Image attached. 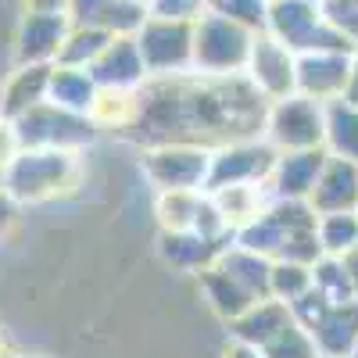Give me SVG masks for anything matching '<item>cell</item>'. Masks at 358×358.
Masks as SVG:
<instances>
[{
	"label": "cell",
	"mask_w": 358,
	"mask_h": 358,
	"mask_svg": "<svg viewBox=\"0 0 358 358\" xmlns=\"http://www.w3.org/2000/svg\"><path fill=\"white\" fill-rule=\"evenodd\" d=\"M251 69H255V86L265 90V94H283V90L294 86L297 69H294V57L290 47H283L280 40H255L251 43Z\"/></svg>",
	"instance_id": "cell-4"
},
{
	"label": "cell",
	"mask_w": 358,
	"mask_h": 358,
	"mask_svg": "<svg viewBox=\"0 0 358 358\" xmlns=\"http://www.w3.org/2000/svg\"><path fill=\"white\" fill-rule=\"evenodd\" d=\"M147 25V8L136 4V0H111V4L104 8L101 15V29L111 36H126V33H140V29Z\"/></svg>",
	"instance_id": "cell-8"
},
{
	"label": "cell",
	"mask_w": 358,
	"mask_h": 358,
	"mask_svg": "<svg viewBox=\"0 0 358 358\" xmlns=\"http://www.w3.org/2000/svg\"><path fill=\"white\" fill-rule=\"evenodd\" d=\"M136 50H140L143 69H155V72L179 69V65H187L190 57H194V29L187 22L151 18V22L140 29Z\"/></svg>",
	"instance_id": "cell-2"
},
{
	"label": "cell",
	"mask_w": 358,
	"mask_h": 358,
	"mask_svg": "<svg viewBox=\"0 0 358 358\" xmlns=\"http://www.w3.org/2000/svg\"><path fill=\"white\" fill-rule=\"evenodd\" d=\"M248 54H251L248 29L229 22V18L212 15V18H204L194 29V57H197V65H204V69L222 72L229 65L248 62Z\"/></svg>",
	"instance_id": "cell-1"
},
{
	"label": "cell",
	"mask_w": 358,
	"mask_h": 358,
	"mask_svg": "<svg viewBox=\"0 0 358 358\" xmlns=\"http://www.w3.org/2000/svg\"><path fill=\"white\" fill-rule=\"evenodd\" d=\"M268 22L280 33L283 47H308L315 29H319V11L315 0H273Z\"/></svg>",
	"instance_id": "cell-5"
},
{
	"label": "cell",
	"mask_w": 358,
	"mask_h": 358,
	"mask_svg": "<svg viewBox=\"0 0 358 358\" xmlns=\"http://www.w3.org/2000/svg\"><path fill=\"white\" fill-rule=\"evenodd\" d=\"M351 76V65L344 54H330V50H315L308 54L301 65H297V83L315 90V94H334V90H344Z\"/></svg>",
	"instance_id": "cell-6"
},
{
	"label": "cell",
	"mask_w": 358,
	"mask_h": 358,
	"mask_svg": "<svg viewBox=\"0 0 358 358\" xmlns=\"http://www.w3.org/2000/svg\"><path fill=\"white\" fill-rule=\"evenodd\" d=\"M108 4L111 0H69L65 8H69L76 25H101V15H104Z\"/></svg>",
	"instance_id": "cell-11"
},
{
	"label": "cell",
	"mask_w": 358,
	"mask_h": 358,
	"mask_svg": "<svg viewBox=\"0 0 358 358\" xmlns=\"http://www.w3.org/2000/svg\"><path fill=\"white\" fill-rule=\"evenodd\" d=\"M208 4H212V11H215L219 18H229V22L244 25V29L262 25L265 15H268L265 0H208Z\"/></svg>",
	"instance_id": "cell-9"
},
{
	"label": "cell",
	"mask_w": 358,
	"mask_h": 358,
	"mask_svg": "<svg viewBox=\"0 0 358 358\" xmlns=\"http://www.w3.org/2000/svg\"><path fill=\"white\" fill-rule=\"evenodd\" d=\"M69 36V15L65 11H33L22 25L18 36V57L29 65L47 62V57L62 54V43Z\"/></svg>",
	"instance_id": "cell-3"
},
{
	"label": "cell",
	"mask_w": 358,
	"mask_h": 358,
	"mask_svg": "<svg viewBox=\"0 0 358 358\" xmlns=\"http://www.w3.org/2000/svg\"><path fill=\"white\" fill-rule=\"evenodd\" d=\"M204 8V0H151V15L162 22H190Z\"/></svg>",
	"instance_id": "cell-10"
},
{
	"label": "cell",
	"mask_w": 358,
	"mask_h": 358,
	"mask_svg": "<svg viewBox=\"0 0 358 358\" xmlns=\"http://www.w3.org/2000/svg\"><path fill=\"white\" fill-rule=\"evenodd\" d=\"M276 129L287 143H312L319 136V108L312 101H301V97L280 104Z\"/></svg>",
	"instance_id": "cell-7"
},
{
	"label": "cell",
	"mask_w": 358,
	"mask_h": 358,
	"mask_svg": "<svg viewBox=\"0 0 358 358\" xmlns=\"http://www.w3.org/2000/svg\"><path fill=\"white\" fill-rule=\"evenodd\" d=\"M348 101L358 104V62L351 65V76H348Z\"/></svg>",
	"instance_id": "cell-13"
},
{
	"label": "cell",
	"mask_w": 358,
	"mask_h": 358,
	"mask_svg": "<svg viewBox=\"0 0 358 358\" xmlns=\"http://www.w3.org/2000/svg\"><path fill=\"white\" fill-rule=\"evenodd\" d=\"M33 11H65V4L69 0H25Z\"/></svg>",
	"instance_id": "cell-12"
},
{
	"label": "cell",
	"mask_w": 358,
	"mask_h": 358,
	"mask_svg": "<svg viewBox=\"0 0 358 358\" xmlns=\"http://www.w3.org/2000/svg\"><path fill=\"white\" fill-rule=\"evenodd\" d=\"M136 4H147V0H136Z\"/></svg>",
	"instance_id": "cell-14"
}]
</instances>
